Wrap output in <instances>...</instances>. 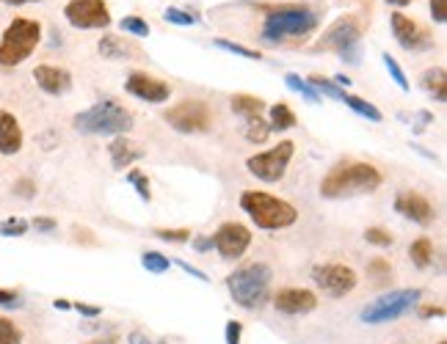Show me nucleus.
<instances>
[{"label": "nucleus", "mask_w": 447, "mask_h": 344, "mask_svg": "<svg viewBox=\"0 0 447 344\" xmlns=\"http://www.w3.org/2000/svg\"><path fill=\"white\" fill-rule=\"evenodd\" d=\"M384 177L373 162H337L329 168V174L320 182L323 199H351L376 193L381 187Z\"/></svg>", "instance_id": "obj_1"}, {"label": "nucleus", "mask_w": 447, "mask_h": 344, "mask_svg": "<svg viewBox=\"0 0 447 344\" xmlns=\"http://www.w3.org/2000/svg\"><path fill=\"white\" fill-rule=\"evenodd\" d=\"M318 28V11L307 6H282L265 14L260 39L265 44H284L287 39H307Z\"/></svg>", "instance_id": "obj_2"}, {"label": "nucleus", "mask_w": 447, "mask_h": 344, "mask_svg": "<svg viewBox=\"0 0 447 344\" xmlns=\"http://www.w3.org/2000/svg\"><path fill=\"white\" fill-rule=\"evenodd\" d=\"M271 278H274V270L265 262H255L230 273L227 276V289H230L232 301L240 308L255 311V308H262L268 303V298H271Z\"/></svg>", "instance_id": "obj_3"}, {"label": "nucleus", "mask_w": 447, "mask_h": 344, "mask_svg": "<svg viewBox=\"0 0 447 344\" xmlns=\"http://www.w3.org/2000/svg\"><path fill=\"white\" fill-rule=\"evenodd\" d=\"M75 130L83 135H128L133 130V113L116 100H100L91 108L81 110L75 119Z\"/></svg>", "instance_id": "obj_4"}, {"label": "nucleus", "mask_w": 447, "mask_h": 344, "mask_svg": "<svg viewBox=\"0 0 447 344\" xmlns=\"http://www.w3.org/2000/svg\"><path fill=\"white\" fill-rule=\"evenodd\" d=\"M240 209L252 218L257 229H268V231L287 229L298 221V209L293 204L277 199L271 193H262V190H246L240 196Z\"/></svg>", "instance_id": "obj_5"}, {"label": "nucleus", "mask_w": 447, "mask_h": 344, "mask_svg": "<svg viewBox=\"0 0 447 344\" xmlns=\"http://www.w3.org/2000/svg\"><path fill=\"white\" fill-rule=\"evenodd\" d=\"M42 41V25L36 20H25L17 17L6 28V33L0 36V66H17L25 58H31V53L36 50V44Z\"/></svg>", "instance_id": "obj_6"}, {"label": "nucleus", "mask_w": 447, "mask_h": 344, "mask_svg": "<svg viewBox=\"0 0 447 344\" xmlns=\"http://www.w3.org/2000/svg\"><path fill=\"white\" fill-rule=\"evenodd\" d=\"M359 41H362V25L354 14H345L323 31V36L315 41V50L337 53L342 61L359 63Z\"/></svg>", "instance_id": "obj_7"}, {"label": "nucleus", "mask_w": 447, "mask_h": 344, "mask_svg": "<svg viewBox=\"0 0 447 344\" xmlns=\"http://www.w3.org/2000/svg\"><path fill=\"white\" fill-rule=\"evenodd\" d=\"M423 298V289L411 286V289H395L389 295H381L379 301H373L370 306L362 308V323L367 325H384V323H395L401 320L404 314H409L414 306L420 303Z\"/></svg>", "instance_id": "obj_8"}, {"label": "nucleus", "mask_w": 447, "mask_h": 344, "mask_svg": "<svg viewBox=\"0 0 447 344\" xmlns=\"http://www.w3.org/2000/svg\"><path fill=\"white\" fill-rule=\"evenodd\" d=\"M293 152H296V143L279 141L274 149L252 155V157L246 160V168H249V174L257 177L260 182L274 184L287 174V165H290V160H293Z\"/></svg>", "instance_id": "obj_9"}, {"label": "nucleus", "mask_w": 447, "mask_h": 344, "mask_svg": "<svg viewBox=\"0 0 447 344\" xmlns=\"http://www.w3.org/2000/svg\"><path fill=\"white\" fill-rule=\"evenodd\" d=\"M166 122H169L171 130H177L183 135H193V132L210 130L213 113H210V105L205 100H183L166 110Z\"/></svg>", "instance_id": "obj_10"}, {"label": "nucleus", "mask_w": 447, "mask_h": 344, "mask_svg": "<svg viewBox=\"0 0 447 344\" xmlns=\"http://www.w3.org/2000/svg\"><path fill=\"white\" fill-rule=\"evenodd\" d=\"M64 17L78 31H103L111 25L108 0H66Z\"/></svg>", "instance_id": "obj_11"}, {"label": "nucleus", "mask_w": 447, "mask_h": 344, "mask_svg": "<svg viewBox=\"0 0 447 344\" xmlns=\"http://www.w3.org/2000/svg\"><path fill=\"white\" fill-rule=\"evenodd\" d=\"M312 281L318 283L320 289L326 292V295H332V298H345L348 292H354L356 289V273L348 267V264H318V267H312Z\"/></svg>", "instance_id": "obj_12"}, {"label": "nucleus", "mask_w": 447, "mask_h": 344, "mask_svg": "<svg viewBox=\"0 0 447 344\" xmlns=\"http://www.w3.org/2000/svg\"><path fill=\"white\" fill-rule=\"evenodd\" d=\"M210 237H213V248L221 254V259H240L252 245V231L237 221L221 223Z\"/></svg>", "instance_id": "obj_13"}, {"label": "nucleus", "mask_w": 447, "mask_h": 344, "mask_svg": "<svg viewBox=\"0 0 447 344\" xmlns=\"http://www.w3.org/2000/svg\"><path fill=\"white\" fill-rule=\"evenodd\" d=\"M389 25H392V36L395 41L404 47V50H428L431 47V39H428V33L417 25V22L411 20V17H406L404 11H392L389 14Z\"/></svg>", "instance_id": "obj_14"}, {"label": "nucleus", "mask_w": 447, "mask_h": 344, "mask_svg": "<svg viewBox=\"0 0 447 344\" xmlns=\"http://www.w3.org/2000/svg\"><path fill=\"white\" fill-rule=\"evenodd\" d=\"M125 88H128V94H133L135 100L152 102V105L166 102L171 94L169 83L158 80V78H152V75H144V72H133L128 80H125Z\"/></svg>", "instance_id": "obj_15"}, {"label": "nucleus", "mask_w": 447, "mask_h": 344, "mask_svg": "<svg viewBox=\"0 0 447 344\" xmlns=\"http://www.w3.org/2000/svg\"><path fill=\"white\" fill-rule=\"evenodd\" d=\"M274 306H277V311H282V314L301 317V314L315 311L318 295L309 292V289H296V286H290V289H282L277 298H274Z\"/></svg>", "instance_id": "obj_16"}, {"label": "nucleus", "mask_w": 447, "mask_h": 344, "mask_svg": "<svg viewBox=\"0 0 447 344\" xmlns=\"http://www.w3.org/2000/svg\"><path fill=\"white\" fill-rule=\"evenodd\" d=\"M395 209H398L404 218L420 223V226H428V223H433V218H436V212H433L431 202H428L426 196L414 193V190L401 193V196L395 199Z\"/></svg>", "instance_id": "obj_17"}, {"label": "nucleus", "mask_w": 447, "mask_h": 344, "mask_svg": "<svg viewBox=\"0 0 447 344\" xmlns=\"http://www.w3.org/2000/svg\"><path fill=\"white\" fill-rule=\"evenodd\" d=\"M34 80L50 97H64L66 91L72 88V75L66 69H61V66H50V63H39L34 69Z\"/></svg>", "instance_id": "obj_18"}, {"label": "nucleus", "mask_w": 447, "mask_h": 344, "mask_svg": "<svg viewBox=\"0 0 447 344\" xmlns=\"http://www.w3.org/2000/svg\"><path fill=\"white\" fill-rule=\"evenodd\" d=\"M108 155H111V165H113L116 171H125L133 162H138L144 157V149L135 141L125 138V135H116L113 141L108 143Z\"/></svg>", "instance_id": "obj_19"}, {"label": "nucleus", "mask_w": 447, "mask_h": 344, "mask_svg": "<svg viewBox=\"0 0 447 344\" xmlns=\"http://www.w3.org/2000/svg\"><path fill=\"white\" fill-rule=\"evenodd\" d=\"M22 149V130L14 113L0 110V155H17Z\"/></svg>", "instance_id": "obj_20"}, {"label": "nucleus", "mask_w": 447, "mask_h": 344, "mask_svg": "<svg viewBox=\"0 0 447 344\" xmlns=\"http://www.w3.org/2000/svg\"><path fill=\"white\" fill-rule=\"evenodd\" d=\"M420 83H423V88H426L428 94H431L436 102L447 100V72L442 69V66H431V69H426L423 78H420Z\"/></svg>", "instance_id": "obj_21"}, {"label": "nucleus", "mask_w": 447, "mask_h": 344, "mask_svg": "<svg viewBox=\"0 0 447 344\" xmlns=\"http://www.w3.org/2000/svg\"><path fill=\"white\" fill-rule=\"evenodd\" d=\"M232 110L240 116V119H243V122H249V119L262 116L265 102L260 100V97H252V94H235L232 97Z\"/></svg>", "instance_id": "obj_22"}, {"label": "nucleus", "mask_w": 447, "mask_h": 344, "mask_svg": "<svg viewBox=\"0 0 447 344\" xmlns=\"http://www.w3.org/2000/svg\"><path fill=\"white\" fill-rule=\"evenodd\" d=\"M97 50L103 58H111V61H128V56H133V50L119 36H103L97 41Z\"/></svg>", "instance_id": "obj_23"}, {"label": "nucleus", "mask_w": 447, "mask_h": 344, "mask_svg": "<svg viewBox=\"0 0 447 344\" xmlns=\"http://www.w3.org/2000/svg\"><path fill=\"white\" fill-rule=\"evenodd\" d=\"M271 122H268V127H271V132H284V130H293L296 127V113L284 105V102H277V105H271Z\"/></svg>", "instance_id": "obj_24"}, {"label": "nucleus", "mask_w": 447, "mask_h": 344, "mask_svg": "<svg viewBox=\"0 0 447 344\" xmlns=\"http://www.w3.org/2000/svg\"><path fill=\"white\" fill-rule=\"evenodd\" d=\"M342 102H345V105H348L354 113H359L362 119H370V122H381V119H384L381 110H379L373 102H364L362 97H354V94H348V91H345Z\"/></svg>", "instance_id": "obj_25"}, {"label": "nucleus", "mask_w": 447, "mask_h": 344, "mask_svg": "<svg viewBox=\"0 0 447 344\" xmlns=\"http://www.w3.org/2000/svg\"><path fill=\"white\" fill-rule=\"evenodd\" d=\"M409 256H411V262L417 264V267H431L433 262V243L428 240V237H420V240H414L411 248H409Z\"/></svg>", "instance_id": "obj_26"}, {"label": "nucleus", "mask_w": 447, "mask_h": 344, "mask_svg": "<svg viewBox=\"0 0 447 344\" xmlns=\"http://www.w3.org/2000/svg\"><path fill=\"white\" fill-rule=\"evenodd\" d=\"M304 80L309 83L318 94H323V97H332V100H340L345 97V88H340L334 80H326V78H320V75H309V78H304Z\"/></svg>", "instance_id": "obj_27"}, {"label": "nucleus", "mask_w": 447, "mask_h": 344, "mask_svg": "<svg viewBox=\"0 0 447 344\" xmlns=\"http://www.w3.org/2000/svg\"><path fill=\"white\" fill-rule=\"evenodd\" d=\"M284 83H287V88L298 91V94H301V97H304L307 102H318L320 100L318 91H315V88H312L309 83L304 80L301 75H296V72H287V75H284Z\"/></svg>", "instance_id": "obj_28"}, {"label": "nucleus", "mask_w": 447, "mask_h": 344, "mask_svg": "<svg viewBox=\"0 0 447 344\" xmlns=\"http://www.w3.org/2000/svg\"><path fill=\"white\" fill-rule=\"evenodd\" d=\"M268 135H271V127H268V122H262V116L246 122V141L249 143H257V146H260V143L268 141Z\"/></svg>", "instance_id": "obj_29"}, {"label": "nucleus", "mask_w": 447, "mask_h": 344, "mask_svg": "<svg viewBox=\"0 0 447 344\" xmlns=\"http://www.w3.org/2000/svg\"><path fill=\"white\" fill-rule=\"evenodd\" d=\"M213 44L218 47V50H227V53H232V56H240V58H249V61H260V58H262V53H260V50H249V47H243V44H237V41L215 39Z\"/></svg>", "instance_id": "obj_30"}, {"label": "nucleus", "mask_w": 447, "mask_h": 344, "mask_svg": "<svg viewBox=\"0 0 447 344\" xmlns=\"http://www.w3.org/2000/svg\"><path fill=\"white\" fill-rule=\"evenodd\" d=\"M141 264H144V270L155 273V276L166 273V270L171 267L169 256H163L160 251H147V254H141Z\"/></svg>", "instance_id": "obj_31"}, {"label": "nucleus", "mask_w": 447, "mask_h": 344, "mask_svg": "<svg viewBox=\"0 0 447 344\" xmlns=\"http://www.w3.org/2000/svg\"><path fill=\"white\" fill-rule=\"evenodd\" d=\"M119 28H122L125 33H130V36H135V39H147V36H149V22L141 20V17H135V14L122 17Z\"/></svg>", "instance_id": "obj_32"}, {"label": "nucleus", "mask_w": 447, "mask_h": 344, "mask_svg": "<svg viewBox=\"0 0 447 344\" xmlns=\"http://www.w3.org/2000/svg\"><path fill=\"white\" fill-rule=\"evenodd\" d=\"M163 20L171 22V25H180V28H188V25H199V17L191 14V11H183V9H166L163 11Z\"/></svg>", "instance_id": "obj_33"}, {"label": "nucleus", "mask_w": 447, "mask_h": 344, "mask_svg": "<svg viewBox=\"0 0 447 344\" xmlns=\"http://www.w3.org/2000/svg\"><path fill=\"white\" fill-rule=\"evenodd\" d=\"M381 58H384V66H386V72H389V78L398 83V88H401V91H409L411 85H409V80H406V72L401 69V63L395 61V58H392L389 53H384Z\"/></svg>", "instance_id": "obj_34"}, {"label": "nucleus", "mask_w": 447, "mask_h": 344, "mask_svg": "<svg viewBox=\"0 0 447 344\" xmlns=\"http://www.w3.org/2000/svg\"><path fill=\"white\" fill-rule=\"evenodd\" d=\"M28 229H31V223L25 218H6L0 223V234L3 237H22V234H28Z\"/></svg>", "instance_id": "obj_35"}, {"label": "nucleus", "mask_w": 447, "mask_h": 344, "mask_svg": "<svg viewBox=\"0 0 447 344\" xmlns=\"http://www.w3.org/2000/svg\"><path fill=\"white\" fill-rule=\"evenodd\" d=\"M0 344H22V330L6 317H0Z\"/></svg>", "instance_id": "obj_36"}, {"label": "nucleus", "mask_w": 447, "mask_h": 344, "mask_svg": "<svg viewBox=\"0 0 447 344\" xmlns=\"http://www.w3.org/2000/svg\"><path fill=\"white\" fill-rule=\"evenodd\" d=\"M364 240L370 245H379V248H389V245L395 243V237H392L386 229H381V226H370V229L364 231Z\"/></svg>", "instance_id": "obj_37"}, {"label": "nucleus", "mask_w": 447, "mask_h": 344, "mask_svg": "<svg viewBox=\"0 0 447 344\" xmlns=\"http://www.w3.org/2000/svg\"><path fill=\"white\" fill-rule=\"evenodd\" d=\"M155 237L166 240V243H188L191 240V229H155Z\"/></svg>", "instance_id": "obj_38"}, {"label": "nucleus", "mask_w": 447, "mask_h": 344, "mask_svg": "<svg viewBox=\"0 0 447 344\" xmlns=\"http://www.w3.org/2000/svg\"><path fill=\"white\" fill-rule=\"evenodd\" d=\"M128 182L135 184V193H138V199H141V202H149V199H152V193H149V179L141 174V171H130Z\"/></svg>", "instance_id": "obj_39"}, {"label": "nucleus", "mask_w": 447, "mask_h": 344, "mask_svg": "<svg viewBox=\"0 0 447 344\" xmlns=\"http://www.w3.org/2000/svg\"><path fill=\"white\" fill-rule=\"evenodd\" d=\"M240 336H243V325L237 323V320H230L227 328H224V339H227V344H240Z\"/></svg>", "instance_id": "obj_40"}, {"label": "nucleus", "mask_w": 447, "mask_h": 344, "mask_svg": "<svg viewBox=\"0 0 447 344\" xmlns=\"http://www.w3.org/2000/svg\"><path fill=\"white\" fill-rule=\"evenodd\" d=\"M431 17H433V22L445 25L447 22V0H431Z\"/></svg>", "instance_id": "obj_41"}, {"label": "nucleus", "mask_w": 447, "mask_h": 344, "mask_svg": "<svg viewBox=\"0 0 447 344\" xmlns=\"http://www.w3.org/2000/svg\"><path fill=\"white\" fill-rule=\"evenodd\" d=\"M14 193H17L20 199H34V196H36V184L31 182V179H20V182L14 184Z\"/></svg>", "instance_id": "obj_42"}, {"label": "nucleus", "mask_w": 447, "mask_h": 344, "mask_svg": "<svg viewBox=\"0 0 447 344\" xmlns=\"http://www.w3.org/2000/svg\"><path fill=\"white\" fill-rule=\"evenodd\" d=\"M0 306L6 308H20L22 301L17 298V292H9V289H0Z\"/></svg>", "instance_id": "obj_43"}, {"label": "nucleus", "mask_w": 447, "mask_h": 344, "mask_svg": "<svg viewBox=\"0 0 447 344\" xmlns=\"http://www.w3.org/2000/svg\"><path fill=\"white\" fill-rule=\"evenodd\" d=\"M36 231H44V234H50V231H56V226L58 223L53 221V218H34V223H31Z\"/></svg>", "instance_id": "obj_44"}, {"label": "nucleus", "mask_w": 447, "mask_h": 344, "mask_svg": "<svg viewBox=\"0 0 447 344\" xmlns=\"http://www.w3.org/2000/svg\"><path fill=\"white\" fill-rule=\"evenodd\" d=\"M367 270H370V273H376V276H389V262H384V259H373V262L367 264Z\"/></svg>", "instance_id": "obj_45"}, {"label": "nucleus", "mask_w": 447, "mask_h": 344, "mask_svg": "<svg viewBox=\"0 0 447 344\" xmlns=\"http://www.w3.org/2000/svg\"><path fill=\"white\" fill-rule=\"evenodd\" d=\"M72 308H78L83 317H100V314H103V308H100V306H88V303H75Z\"/></svg>", "instance_id": "obj_46"}, {"label": "nucleus", "mask_w": 447, "mask_h": 344, "mask_svg": "<svg viewBox=\"0 0 447 344\" xmlns=\"http://www.w3.org/2000/svg\"><path fill=\"white\" fill-rule=\"evenodd\" d=\"M180 264V267H183V270H185V273H188V276H193V278H199V281H210V278H207V276H205V273H202V270H196V267H191V264L188 262H177Z\"/></svg>", "instance_id": "obj_47"}, {"label": "nucleus", "mask_w": 447, "mask_h": 344, "mask_svg": "<svg viewBox=\"0 0 447 344\" xmlns=\"http://www.w3.org/2000/svg\"><path fill=\"white\" fill-rule=\"evenodd\" d=\"M420 317H445V308L442 306H426V308H420Z\"/></svg>", "instance_id": "obj_48"}, {"label": "nucleus", "mask_w": 447, "mask_h": 344, "mask_svg": "<svg viewBox=\"0 0 447 344\" xmlns=\"http://www.w3.org/2000/svg\"><path fill=\"white\" fill-rule=\"evenodd\" d=\"M193 248L196 251H210L213 248V237H193Z\"/></svg>", "instance_id": "obj_49"}, {"label": "nucleus", "mask_w": 447, "mask_h": 344, "mask_svg": "<svg viewBox=\"0 0 447 344\" xmlns=\"http://www.w3.org/2000/svg\"><path fill=\"white\" fill-rule=\"evenodd\" d=\"M128 344H152V342H149L141 330H133V333L128 336Z\"/></svg>", "instance_id": "obj_50"}, {"label": "nucleus", "mask_w": 447, "mask_h": 344, "mask_svg": "<svg viewBox=\"0 0 447 344\" xmlns=\"http://www.w3.org/2000/svg\"><path fill=\"white\" fill-rule=\"evenodd\" d=\"M6 6H25V3H39V0H3Z\"/></svg>", "instance_id": "obj_51"}, {"label": "nucleus", "mask_w": 447, "mask_h": 344, "mask_svg": "<svg viewBox=\"0 0 447 344\" xmlns=\"http://www.w3.org/2000/svg\"><path fill=\"white\" fill-rule=\"evenodd\" d=\"M386 3H389V6H398V9H404V6H409L411 0H386Z\"/></svg>", "instance_id": "obj_52"}, {"label": "nucleus", "mask_w": 447, "mask_h": 344, "mask_svg": "<svg viewBox=\"0 0 447 344\" xmlns=\"http://www.w3.org/2000/svg\"><path fill=\"white\" fill-rule=\"evenodd\" d=\"M56 308H64L66 311V308H72V303H66V301H56Z\"/></svg>", "instance_id": "obj_53"}, {"label": "nucleus", "mask_w": 447, "mask_h": 344, "mask_svg": "<svg viewBox=\"0 0 447 344\" xmlns=\"http://www.w3.org/2000/svg\"><path fill=\"white\" fill-rule=\"evenodd\" d=\"M116 342V336H108V339H103V342H94V344H113Z\"/></svg>", "instance_id": "obj_54"}, {"label": "nucleus", "mask_w": 447, "mask_h": 344, "mask_svg": "<svg viewBox=\"0 0 447 344\" xmlns=\"http://www.w3.org/2000/svg\"><path fill=\"white\" fill-rule=\"evenodd\" d=\"M439 344H447V342H439Z\"/></svg>", "instance_id": "obj_55"}]
</instances>
